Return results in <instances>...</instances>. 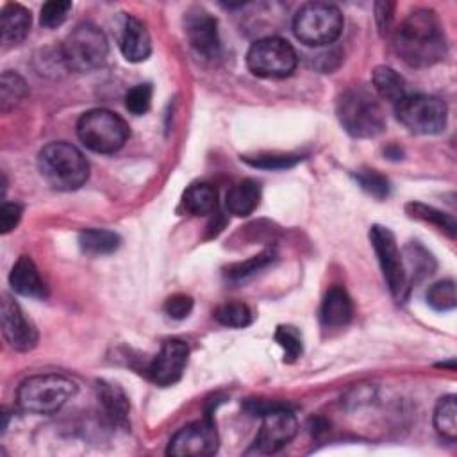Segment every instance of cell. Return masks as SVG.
<instances>
[{
    "instance_id": "cell-22",
    "label": "cell",
    "mask_w": 457,
    "mask_h": 457,
    "mask_svg": "<svg viewBox=\"0 0 457 457\" xmlns=\"http://www.w3.org/2000/svg\"><path fill=\"white\" fill-rule=\"evenodd\" d=\"M371 82L377 91V95L391 104L400 102L405 93V80L398 71H395L389 66H377L371 73Z\"/></svg>"
},
{
    "instance_id": "cell-23",
    "label": "cell",
    "mask_w": 457,
    "mask_h": 457,
    "mask_svg": "<svg viewBox=\"0 0 457 457\" xmlns=\"http://www.w3.org/2000/svg\"><path fill=\"white\" fill-rule=\"evenodd\" d=\"M121 239L116 232L105 228H86L79 236V245L87 255H107L118 250Z\"/></svg>"
},
{
    "instance_id": "cell-28",
    "label": "cell",
    "mask_w": 457,
    "mask_h": 457,
    "mask_svg": "<svg viewBox=\"0 0 457 457\" xmlns=\"http://www.w3.org/2000/svg\"><path fill=\"white\" fill-rule=\"evenodd\" d=\"M27 96V84L25 80L14 71H4L0 77V109L7 112L14 109L23 98Z\"/></svg>"
},
{
    "instance_id": "cell-13",
    "label": "cell",
    "mask_w": 457,
    "mask_h": 457,
    "mask_svg": "<svg viewBox=\"0 0 457 457\" xmlns=\"http://www.w3.org/2000/svg\"><path fill=\"white\" fill-rule=\"evenodd\" d=\"M184 32L191 48L207 59L220 54V34L216 18L200 5L191 7L184 16Z\"/></svg>"
},
{
    "instance_id": "cell-38",
    "label": "cell",
    "mask_w": 457,
    "mask_h": 457,
    "mask_svg": "<svg viewBox=\"0 0 457 457\" xmlns=\"http://www.w3.org/2000/svg\"><path fill=\"white\" fill-rule=\"evenodd\" d=\"M23 207L18 202H4L0 209V230L2 234L11 232L21 220Z\"/></svg>"
},
{
    "instance_id": "cell-5",
    "label": "cell",
    "mask_w": 457,
    "mask_h": 457,
    "mask_svg": "<svg viewBox=\"0 0 457 457\" xmlns=\"http://www.w3.org/2000/svg\"><path fill=\"white\" fill-rule=\"evenodd\" d=\"M109 55V43L95 23H79L62 41L61 59L75 73H87L100 68Z\"/></svg>"
},
{
    "instance_id": "cell-17",
    "label": "cell",
    "mask_w": 457,
    "mask_h": 457,
    "mask_svg": "<svg viewBox=\"0 0 457 457\" xmlns=\"http://www.w3.org/2000/svg\"><path fill=\"white\" fill-rule=\"evenodd\" d=\"M9 284L14 293L27 296V298L43 300L48 295L46 284L41 278L37 266L34 264V261L29 255L18 257V261L14 262V266L11 270Z\"/></svg>"
},
{
    "instance_id": "cell-10",
    "label": "cell",
    "mask_w": 457,
    "mask_h": 457,
    "mask_svg": "<svg viewBox=\"0 0 457 457\" xmlns=\"http://www.w3.org/2000/svg\"><path fill=\"white\" fill-rule=\"evenodd\" d=\"M370 241L391 295L398 300H403L409 289H407V278H405L403 255L396 245L395 234L384 225H373L370 228Z\"/></svg>"
},
{
    "instance_id": "cell-8",
    "label": "cell",
    "mask_w": 457,
    "mask_h": 457,
    "mask_svg": "<svg viewBox=\"0 0 457 457\" xmlns=\"http://www.w3.org/2000/svg\"><path fill=\"white\" fill-rule=\"evenodd\" d=\"M398 121L414 134L434 136L446 127V104L434 95H405L395 104Z\"/></svg>"
},
{
    "instance_id": "cell-20",
    "label": "cell",
    "mask_w": 457,
    "mask_h": 457,
    "mask_svg": "<svg viewBox=\"0 0 457 457\" xmlns=\"http://www.w3.org/2000/svg\"><path fill=\"white\" fill-rule=\"evenodd\" d=\"M96 393H98L100 403H102L107 418L114 425H118L121 428H127L129 427V409H130V405H129V398L123 393V389L116 384L98 380L96 382Z\"/></svg>"
},
{
    "instance_id": "cell-27",
    "label": "cell",
    "mask_w": 457,
    "mask_h": 457,
    "mask_svg": "<svg viewBox=\"0 0 457 457\" xmlns=\"http://www.w3.org/2000/svg\"><path fill=\"white\" fill-rule=\"evenodd\" d=\"M405 209H407V214L411 218L430 223V225L437 227L439 230L446 232L450 237H455V220H453V216H450L443 211H437L430 205L420 204V202H411V204H407Z\"/></svg>"
},
{
    "instance_id": "cell-35",
    "label": "cell",
    "mask_w": 457,
    "mask_h": 457,
    "mask_svg": "<svg viewBox=\"0 0 457 457\" xmlns=\"http://www.w3.org/2000/svg\"><path fill=\"white\" fill-rule=\"evenodd\" d=\"M70 11H71V2H68V0H50V2L43 4V7H41L39 23L46 29L61 27L66 21Z\"/></svg>"
},
{
    "instance_id": "cell-14",
    "label": "cell",
    "mask_w": 457,
    "mask_h": 457,
    "mask_svg": "<svg viewBox=\"0 0 457 457\" xmlns=\"http://www.w3.org/2000/svg\"><path fill=\"white\" fill-rule=\"evenodd\" d=\"M2 334L7 345L18 352H29L37 345V330L34 323L25 316L21 307L12 296L4 295L0 305Z\"/></svg>"
},
{
    "instance_id": "cell-3",
    "label": "cell",
    "mask_w": 457,
    "mask_h": 457,
    "mask_svg": "<svg viewBox=\"0 0 457 457\" xmlns=\"http://www.w3.org/2000/svg\"><path fill=\"white\" fill-rule=\"evenodd\" d=\"M336 114L341 127L353 137L370 139L386 129V116L377 96L364 87H350L339 95Z\"/></svg>"
},
{
    "instance_id": "cell-19",
    "label": "cell",
    "mask_w": 457,
    "mask_h": 457,
    "mask_svg": "<svg viewBox=\"0 0 457 457\" xmlns=\"http://www.w3.org/2000/svg\"><path fill=\"white\" fill-rule=\"evenodd\" d=\"M30 11L20 4H7L0 14V32L4 46L20 45L30 30Z\"/></svg>"
},
{
    "instance_id": "cell-2",
    "label": "cell",
    "mask_w": 457,
    "mask_h": 457,
    "mask_svg": "<svg viewBox=\"0 0 457 457\" xmlns=\"http://www.w3.org/2000/svg\"><path fill=\"white\" fill-rule=\"evenodd\" d=\"M37 170L43 180L57 191L79 189L89 177L87 159L66 141H54L43 146L37 154Z\"/></svg>"
},
{
    "instance_id": "cell-39",
    "label": "cell",
    "mask_w": 457,
    "mask_h": 457,
    "mask_svg": "<svg viewBox=\"0 0 457 457\" xmlns=\"http://www.w3.org/2000/svg\"><path fill=\"white\" fill-rule=\"evenodd\" d=\"M393 9H395V4H391V2H377L375 4V20H377V27H378L380 34L387 32L391 27Z\"/></svg>"
},
{
    "instance_id": "cell-16",
    "label": "cell",
    "mask_w": 457,
    "mask_h": 457,
    "mask_svg": "<svg viewBox=\"0 0 457 457\" xmlns=\"http://www.w3.org/2000/svg\"><path fill=\"white\" fill-rule=\"evenodd\" d=\"M120 48L129 62H143L148 59L152 52V39L141 20L125 16L120 36Z\"/></svg>"
},
{
    "instance_id": "cell-24",
    "label": "cell",
    "mask_w": 457,
    "mask_h": 457,
    "mask_svg": "<svg viewBox=\"0 0 457 457\" xmlns=\"http://www.w3.org/2000/svg\"><path fill=\"white\" fill-rule=\"evenodd\" d=\"M182 205L193 216L211 214L216 207V191L211 184H205V182L191 184L184 191Z\"/></svg>"
},
{
    "instance_id": "cell-11",
    "label": "cell",
    "mask_w": 457,
    "mask_h": 457,
    "mask_svg": "<svg viewBox=\"0 0 457 457\" xmlns=\"http://www.w3.org/2000/svg\"><path fill=\"white\" fill-rule=\"evenodd\" d=\"M218 450V432L211 416L182 427L168 443L166 453L173 457H205Z\"/></svg>"
},
{
    "instance_id": "cell-6",
    "label": "cell",
    "mask_w": 457,
    "mask_h": 457,
    "mask_svg": "<svg viewBox=\"0 0 457 457\" xmlns=\"http://www.w3.org/2000/svg\"><path fill=\"white\" fill-rule=\"evenodd\" d=\"M343 14L328 2H307L293 18V32L307 46L334 43L343 32Z\"/></svg>"
},
{
    "instance_id": "cell-36",
    "label": "cell",
    "mask_w": 457,
    "mask_h": 457,
    "mask_svg": "<svg viewBox=\"0 0 457 457\" xmlns=\"http://www.w3.org/2000/svg\"><path fill=\"white\" fill-rule=\"evenodd\" d=\"M152 105V86L150 84H137L130 87L125 95V107L129 112L141 116Z\"/></svg>"
},
{
    "instance_id": "cell-37",
    "label": "cell",
    "mask_w": 457,
    "mask_h": 457,
    "mask_svg": "<svg viewBox=\"0 0 457 457\" xmlns=\"http://www.w3.org/2000/svg\"><path fill=\"white\" fill-rule=\"evenodd\" d=\"M191 311H193V298L187 295H182V293L171 295L164 302V312L171 320H184L191 314Z\"/></svg>"
},
{
    "instance_id": "cell-12",
    "label": "cell",
    "mask_w": 457,
    "mask_h": 457,
    "mask_svg": "<svg viewBox=\"0 0 457 457\" xmlns=\"http://www.w3.org/2000/svg\"><path fill=\"white\" fill-rule=\"evenodd\" d=\"M261 416L262 423L255 437V448L261 453H275L282 450L298 432V421L295 414L278 403L264 411Z\"/></svg>"
},
{
    "instance_id": "cell-25",
    "label": "cell",
    "mask_w": 457,
    "mask_h": 457,
    "mask_svg": "<svg viewBox=\"0 0 457 457\" xmlns=\"http://www.w3.org/2000/svg\"><path fill=\"white\" fill-rule=\"evenodd\" d=\"M405 261H407V268H405V278H407V289H411L416 282H420L421 278L428 277L434 268L436 262L432 259V255L420 245L412 243L405 248Z\"/></svg>"
},
{
    "instance_id": "cell-30",
    "label": "cell",
    "mask_w": 457,
    "mask_h": 457,
    "mask_svg": "<svg viewBox=\"0 0 457 457\" xmlns=\"http://www.w3.org/2000/svg\"><path fill=\"white\" fill-rule=\"evenodd\" d=\"M273 252L271 250H266V252H261L246 261H241V262H234L230 266H227L225 270V277L232 282H239V280H245L252 275H255L257 271L264 270L271 261H273Z\"/></svg>"
},
{
    "instance_id": "cell-34",
    "label": "cell",
    "mask_w": 457,
    "mask_h": 457,
    "mask_svg": "<svg viewBox=\"0 0 457 457\" xmlns=\"http://www.w3.org/2000/svg\"><path fill=\"white\" fill-rule=\"evenodd\" d=\"M243 161L253 168L286 170V168L295 166L298 161H302V157L296 154H262V155H255V157H243Z\"/></svg>"
},
{
    "instance_id": "cell-33",
    "label": "cell",
    "mask_w": 457,
    "mask_h": 457,
    "mask_svg": "<svg viewBox=\"0 0 457 457\" xmlns=\"http://www.w3.org/2000/svg\"><path fill=\"white\" fill-rule=\"evenodd\" d=\"M355 180L361 186V189H364L368 195L378 200L389 196V191H391L389 179L377 170H359L355 173Z\"/></svg>"
},
{
    "instance_id": "cell-32",
    "label": "cell",
    "mask_w": 457,
    "mask_h": 457,
    "mask_svg": "<svg viewBox=\"0 0 457 457\" xmlns=\"http://www.w3.org/2000/svg\"><path fill=\"white\" fill-rule=\"evenodd\" d=\"M275 341L284 350V361L293 362L302 355L303 343H302V334L298 332L296 327H293V325L277 327Z\"/></svg>"
},
{
    "instance_id": "cell-21",
    "label": "cell",
    "mask_w": 457,
    "mask_h": 457,
    "mask_svg": "<svg viewBox=\"0 0 457 457\" xmlns=\"http://www.w3.org/2000/svg\"><path fill=\"white\" fill-rule=\"evenodd\" d=\"M261 200V186L253 179H245L234 184L225 198L227 211L234 216L245 218L250 216Z\"/></svg>"
},
{
    "instance_id": "cell-15",
    "label": "cell",
    "mask_w": 457,
    "mask_h": 457,
    "mask_svg": "<svg viewBox=\"0 0 457 457\" xmlns=\"http://www.w3.org/2000/svg\"><path fill=\"white\" fill-rule=\"evenodd\" d=\"M189 357V348L182 339H166L159 353L148 366V377L157 386H173L180 380Z\"/></svg>"
},
{
    "instance_id": "cell-7",
    "label": "cell",
    "mask_w": 457,
    "mask_h": 457,
    "mask_svg": "<svg viewBox=\"0 0 457 457\" xmlns=\"http://www.w3.org/2000/svg\"><path fill=\"white\" fill-rule=\"evenodd\" d=\"M77 136L96 154H114L129 139V125L112 111L91 109L79 118Z\"/></svg>"
},
{
    "instance_id": "cell-9",
    "label": "cell",
    "mask_w": 457,
    "mask_h": 457,
    "mask_svg": "<svg viewBox=\"0 0 457 457\" xmlns=\"http://www.w3.org/2000/svg\"><path fill=\"white\" fill-rule=\"evenodd\" d=\"M296 52L289 41L268 36L252 43L246 54L248 70L262 79H284L296 68Z\"/></svg>"
},
{
    "instance_id": "cell-18",
    "label": "cell",
    "mask_w": 457,
    "mask_h": 457,
    "mask_svg": "<svg viewBox=\"0 0 457 457\" xmlns=\"http://www.w3.org/2000/svg\"><path fill=\"white\" fill-rule=\"evenodd\" d=\"M352 316H353V303L350 295L341 286L330 287L321 302V309H320L321 323L328 328H339L348 325Z\"/></svg>"
},
{
    "instance_id": "cell-1",
    "label": "cell",
    "mask_w": 457,
    "mask_h": 457,
    "mask_svg": "<svg viewBox=\"0 0 457 457\" xmlns=\"http://www.w3.org/2000/svg\"><path fill=\"white\" fill-rule=\"evenodd\" d=\"M395 50L403 62L425 68L439 62L446 54L443 25L432 9H414L395 32Z\"/></svg>"
},
{
    "instance_id": "cell-26",
    "label": "cell",
    "mask_w": 457,
    "mask_h": 457,
    "mask_svg": "<svg viewBox=\"0 0 457 457\" xmlns=\"http://www.w3.org/2000/svg\"><path fill=\"white\" fill-rule=\"evenodd\" d=\"M434 427L437 434L448 441L457 437V403L453 395L439 398L434 409Z\"/></svg>"
},
{
    "instance_id": "cell-4",
    "label": "cell",
    "mask_w": 457,
    "mask_h": 457,
    "mask_svg": "<svg viewBox=\"0 0 457 457\" xmlns=\"http://www.w3.org/2000/svg\"><path fill=\"white\" fill-rule=\"evenodd\" d=\"M77 393V384L57 373L34 375L25 378L18 391V405L34 414H54Z\"/></svg>"
},
{
    "instance_id": "cell-31",
    "label": "cell",
    "mask_w": 457,
    "mask_h": 457,
    "mask_svg": "<svg viewBox=\"0 0 457 457\" xmlns=\"http://www.w3.org/2000/svg\"><path fill=\"white\" fill-rule=\"evenodd\" d=\"M427 302L434 311L446 312L455 309L457 305V293H455V282L452 278L439 280L432 284L427 291Z\"/></svg>"
},
{
    "instance_id": "cell-29",
    "label": "cell",
    "mask_w": 457,
    "mask_h": 457,
    "mask_svg": "<svg viewBox=\"0 0 457 457\" xmlns=\"http://www.w3.org/2000/svg\"><path fill=\"white\" fill-rule=\"evenodd\" d=\"M214 318L218 323L232 328H245L252 323L253 314L250 307L243 302H225L216 307Z\"/></svg>"
}]
</instances>
